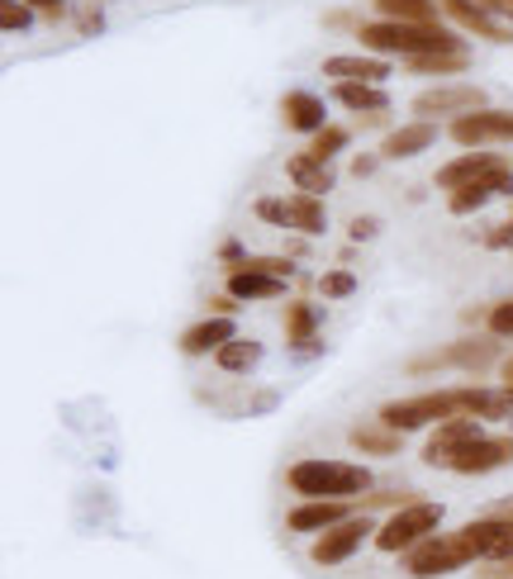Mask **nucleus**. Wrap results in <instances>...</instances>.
Wrapping results in <instances>:
<instances>
[{"mask_svg":"<svg viewBox=\"0 0 513 579\" xmlns=\"http://www.w3.org/2000/svg\"><path fill=\"white\" fill-rule=\"evenodd\" d=\"M476 438H485L476 418H447V423H438V432L428 438L424 460H428V466H442L447 452H456V446H466V442H476Z\"/></svg>","mask_w":513,"mask_h":579,"instance_id":"4468645a","label":"nucleus"},{"mask_svg":"<svg viewBox=\"0 0 513 579\" xmlns=\"http://www.w3.org/2000/svg\"><path fill=\"white\" fill-rule=\"evenodd\" d=\"M352 290H357V275H352V271H328V275H319V295H328V299H347Z\"/></svg>","mask_w":513,"mask_h":579,"instance_id":"2f4dec72","label":"nucleus"},{"mask_svg":"<svg viewBox=\"0 0 513 579\" xmlns=\"http://www.w3.org/2000/svg\"><path fill=\"white\" fill-rule=\"evenodd\" d=\"M338 100L347 110H386V90H376L371 82H338Z\"/></svg>","mask_w":513,"mask_h":579,"instance_id":"c85d7f7f","label":"nucleus"},{"mask_svg":"<svg viewBox=\"0 0 513 579\" xmlns=\"http://www.w3.org/2000/svg\"><path fill=\"white\" fill-rule=\"evenodd\" d=\"M352 243H366V238H376V233H380V223L376 219H352Z\"/></svg>","mask_w":513,"mask_h":579,"instance_id":"e433bc0d","label":"nucleus"},{"mask_svg":"<svg viewBox=\"0 0 513 579\" xmlns=\"http://www.w3.org/2000/svg\"><path fill=\"white\" fill-rule=\"evenodd\" d=\"M285 124H291L295 134H319L323 128V100L309 96V90H291V96H285Z\"/></svg>","mask_w":513,"mask_h":579,"instance_id":"412c9836","label":"nucleus"},{"mask_svg":"<svg viewBox=\"0 0 513 579\" xmlns=\"http://www.w3.org/2000/svg\"><path fill=\"white\" fill-rule=\"evenodd\" d=\"M352 171H357V176H371V171H376V157H371V152H362L357 162H352Z\"/></svg>","mask_w":513,"mask_h":579,"instance_id":"ea45409f","label":"nucleus"},{"mask_svg":"<svg viewBox=\"0 0 513 579\" xmlns=\"http://www.w3.org/2000/svg\"><path fill=\"white\" fill-rule=\"evenodd\" d=\"M366 537H371V518H347V522H338V528L319 532V542L309 546V560L314 565H342L357 546H366Z\"/></svg>","mask_w":513,"mask_h":579,"instance_id":"1a4fd4ad","label":"nucleus"},{"mask_svg":"<svg viewBox=\"0 0 513 579\" xmlns=\"http://www.w3.org/2000/svg\"><path fill=\"white\" fill-rule=\"evenodd\" d=\"M229 342H233L229 319H205V323H195V328L181 333V352H186V357H209V352L229 347Z\"/></svg>","mask_w":513,"mask_h":579,"instance_id":"f3484780","label":"nucleus"},{"mask_svg":"<svg viewBox=\"0 0 513 579\" xmlns=\"http://www.w3.org/2000/svg\"><path fill=\"white\" fill-rule=\"evenodd\" d=\"M243 267H253L261 275H276V281H295V261L291 257H253V261H243Z\"/></svg>","mask_w":513,"mask_h":579,"instance_id":"473e14b6","label":"nucleus"},{"mask_svg":"<svg viewBox=\"0 0 513 579\" xmlns=\"http://www.w3.org/2000/svg\"><path fill=\"white\" fill-rule=\"evenodd\" d=\"M471 546H476V556L480 560H490V565H499V560H513V518H480V522H471V528L462 532Z\"/></svg>","mask_w":513,"mask_h":579,"instance_id":"9b49d317","label":"nucleus"},{"mask_svg":"<svg viewBox=\"0 0 513 579\" xmlns=\"http://www.w3.org/2000/svg\"><path fill=\"white\" fill-rule=\"evenodd\" d=\"M257 219L276 223V229H295V233H323V205L319 195H295V200H257Z\"/></svg>","mask_w":513,"mask_h":579,"instance_id":"0eeeda50","label":"nucleus"},{"mask_svg":"<svg viewBox=\"0 0 513 579\" xmlns=\"http://www.w3.org/2000/svg\"><path fill=\"white\" fill-rule=\"evenodd\" d=\"M499 357V347L490 337H471V342H456V347H447V366H466V371H485Z\"/></svg>","mask_w":513,"mask_h":579,"instance_id":"b1692460","label":"nucleus"},{"mask_svg":"<svg viewBox=\"0 0 513 579\" xmlns=\"http://www.w3.org/2000/svg\"><path fill=\"white\" fill-rule=\"evenodd\" d=\"M499 518H513V498H504V504H499Z\"/></svg>","mask_w":513,"mask_h":579,"instance_id":"79ce46f5","label":"nucleus"},{"mask_svg":"<svg viewBox=\"0 0 513 579\" xmlns=\"http://www.w3.org/2000/svg\"><path fill=\"white\" fill-rule=\"evenodd\" d=\"M29 10H38V15H48V20H62L68 15V0H24Z\"/></svg>","mask_w":513,"mask_h":579,"instance_id":"c9c22d12","label":"nucleus"},{"mask_svg":"<svg viewBox=\"0 0 513 579\" xmlns=\"http://www.w3.org/2000/svg\"><path fill=\"white\" fill-rule=\"evenodd\" d=\"M471 560H480V556H476V546H471L462 532H456V537H424L418 546L404 551V570H410L414 579L452 575V570H462V565H471Z\"/></svg>","mask_w":513,"mask_h":579,"instance_id":"7ed1b4c3","label":"nucleus"},{"mask_svg":"<svg viewBox=\"0 0 513 579\" xmlns=\"http://www.w3.org/2000/svg\"><path fill=\"white\" fill-rule=\"evenodd\" d=\"M442 10L447 15H452L456 24H462V29H471V34H480V38H490V44H509V29L504 24H494L490 20V10L480 5V0H442Z\"/></svg>","mask_w":513,"mask_h":579,"instance_id":"2eb2a0df","label":"nucleus"},{"mask_svg":"<svg viewBox=\"0 0 513 579\" xmlns=\"http://www.w3.org/2000/svg\"><path fill=\"white\" fill-rule=\"evenodd\" d=\"M471 62V52H424V58H410L414 72H462Z\"/></svg>","mask_w":513,"mask_h":579,"instance_id":"c756f323","label":"nucleus"},{"mask_svg":"<svg viewBox=\"0 0 513 579\" xmlns=\"http://www.w3.org/2000/svg\"><path fill=\"white\" fill-rule=\"evenodd\" d=\"M323 72L338 76V82H371V86H380L390 76V62H380V58H328Z\"/></svg>","mask_w":513,"mask_h":579,"instance_id":"6ab92c4d","label":"nucleus"},{"mask_svg":"<svg viewBox=\"0 0 513 579\" xmlns=\"http://www.w3.org/2000/svg\"><path fill=\"white\" fill-rule=\"evenodd\" d=\"M490 333L494 337H513V299H509V305H499V309H490Z\"/></svg>","mask_w":513,"mask_h":579,"instance_id":"f704fd0d","label":"nucleus"},{"mask_svg":"<svg viewBox=\"0 0 513 579\" xmlns=\"http://www.w3.org/2000/svg\"><path fill=\"white\" fill-rule=\"evenodd\" d=\"M456 414L466 418H509L513 414V390H452Z\"/></svg>","mask_w":513,"mask_h":579,"instance_id":"dca6fc26","label":"nucleus"},{"mask_svg":"<svg viewBox=\"0 0 513 579\" xmlns=\"http://www.w3.org/2000/svg\"><path fill=\"white\" fill-rule=\"evenodd\" d=\"M438 522H442V508L438 504H410V508H400L386 522V528L376 532V546L386 551V556H404L410 546H418L424 537H432V528H438Z\"/></svg>","mask_w":513,"mask_h":579,"instance_id":"20e7f679","label":"nucleus"},{"mask_svg":"<svg viewBox=\"0 0 513 579\" xmlns=\"http://www.w3.org/2000/svg\"><path fill=\"white\" fill-rule=\"evenodd\" d=\"M499 171H509V162L499 152H466V157H456V162H447L438 171V186L442 190H462V186H476V181H490L499 176Z\"/></svg>","mask_w":513,"mask_h":579,"instance_id":"9d476101","label":"nucleus"},{"mask_svg":"<svg viewBox=\"0 0 513 579\" xmlns=\"http://www.w3.org/2000/svg\"><path fill=\"white\" fill-rule=\"evenodd\" d=\"M513 460V438H476L456 452L442 456V470H456V476H490V470L509 466Z\"/></svg>","mask_w":513,"mask_h":579,"instance_id":"423d86ee","label":"nucleus"},{"mask_svg":"<svg viewBox=\"0 0 513 579\" xmlns=\"http://www.w3.org/2000/svg\"><path fill=\"white\" fill-rule=\"evenodd\" d=\"M485 10H499V15H509L513 20V0H480Z\"/></svg>","mask_w":513,"mask_h":579,"instance_id":"a19ab883","label":"nucleus"},{"mask_svg":"<svg viewBox=\"0 0 513 579\" xmlns=\"http://www.w3.org/2000/svg\"><path fill=\"white\" fill-rule=\"evenodd\" d=\"M447 418H456V394L452 390L418 394V399L386 404V409H380V423L394 428V432H414V428H428V423H447Z\"/></svg>","mask_w":513,"mask_h":579,"instance_id":"39448f33","label":"nucleus"},{"mask_svg":"<svg viewBox=\"0 0 513 579\" xmlns=\"http://www.w3.org/2000/svg\"><path fill=\"white\" fill-rule=\"evenodd\" d=\"M485 579H513V560H499V565H490V570H485Z\"/></svg>","mask_w":513,"mask_h":579,"instance_id":"58836bf2","label":"nucleus"},{"mask_svg":"<svg viewBox=\"0 0 513 579\" xmlns=\"http://www.w3.org/2000/svg\"><path fill=\"white\" fill-rule=\"evenodd\" d=\"M476 110H490L485 104V90H476V86H447V90H428V96H418V114H476Z\"/></svg>","mask_w":513,"mask_h":579,"instance_id":"f8f14e48","label":"nucleus"},{"mask_svg":"<svg viewBox=\"0 0 513 579\" xmlns=\"http://www.w3.org/2000/svg\"><path fill=\"white\" fill-rule=\"evenodd\" d=\"M29 20H34V10L24 5V0H5V5H0V24H5L10 34H15V29H29Z\"/></svg>","mask_w":513,"mask_h":579,"instance_id":"72a5a7b5","label":"nucleus"},{"mask_svg":"<svg viewBox=\"0 0 513 579\" xmlns=\"http://www.w3.org/2000/svg\"><path fill=\"white\" fill-rule=\"evenodd\" d=\"M380 15L400 20V24H438V5L432 0H376Z\"/></svg>","mask_w":513,"mask_h":579,"instance_id":"a878e982","label":"nucleus"},{"mask_svg":"<svg viewBox=\"0 0 513 579\" xmlns=\"http://www.w3.org/2000/svg\"><path fill=\"white\" fill-rule=\"evenodd\" d=\"M347 148V128H319V134H314V157H319V162H328V157L333 152H342Z\"/></svg>","mask_w":513,"mask_h":579,"instance_id":"7c9ffc66","label":"nucleus"},{"mask_svg":"<svg viewBox=\"0 0 513 579\" xmlns=\"http://www.w3.org/2000/svg\"><path fill=\"white\" fill-rule=\"evenodd\" d=\"M219 257L229 261L233 271H239V267H243V243H223V247H219Z\"/></svg>","mask_w":513,"mask_h":579,"instance_id":"4c0bfd02","label":"nucleus"},{"mask_svg":"<svg viewBox=\"0 0 513 579\" xmlns=\"http://www.w3.org/2000/svg\"><path fill=\"white\" fill-rule=\"evenodd\" d=\"M362 44L376 52H410V58H424V52H466V44L456 34H447L442 24H362Z\"/></svg>","mask_w":513,"mask_h":579,"instance_id":"f257e3e1","label":"nucleus"},{"mask_svg":"<svg viewBox=\"0 0 513 579\" xmlns=\"http://www.w3.org/2000/svg\"><path fill=\"white\" fill-rule=\"evenodd\" d=\"M432 138H438V128H432L428 120H418L410 128H390L386 138V157H414V152H428Z\"/></svg>","mask_w":513,"mask_h":579,"instance_id":"5701e85b","label":"nucleus"},{"mask_svg":"<svg viewBox=\"0 0 513 579\" xmlns=\"http://www.w3.org/2000/svg\"><path fill=\"white\" fill-rule=\"evenodd\" d=\"M291 490L305 498H352L371 490V470L352 466V460H300L291 466Z\"/></svg>","mask_w":513,"mask_h":579,"instance_id":"f03ea898","label":"nucleus"},{"mask_svg":"<svg viewBox=\"0 0 513 579\" xmlns=\"http://www.w3.org/2000/svg\"><path fill=\"white\" fill-rule=\"evenodd\" d=\"M504 190H513V171H499V176H490V181H476V186H462V190H452V214H476V209L490 200V195H504Z\"/></svg>","mask_w":513,"mask_h":579,"instance_id":"a211bd4d","label":"nucleus"},{"mask_svg":"<svg viewBox=\"0 0 513 579\" xmlns=\"http://www.w3.org/2000/svg\"><path fill=\"white\" fill-rule=\"evenodd\" d=\"M504 380H509V390H513V357L504 361Z\"/></svg>","mask_w":513,"mask_h":579,"instance_id":"37998d69","label":"nucleus"},{"mask_svg":"<svg viewBox=\"0 0 513 579\" xmlns=\"http://www.w3.org/2000/svg\"><path fill=\"white\" fill-rule=\"evenodd\" d=\"M229 295L233 299H276V295H285V281L261 275L253 267H239V271H229Z\"/></svg>","mask_w":513,"mask_h":579,"instance_id":"aec40b11","label":"nucleus"},{"mask_svg":"<svg viewBox=\"0 0 513 579\" xmlns=\"http://www.w3.org/2000/svg\"><path fill=\"white\" fill-rule=\"evenodd\" d=\"M314 328H319V313H314L305 299H295V305L285 309V342H291V347H309Z\"/></svg>","mask_w":513,"mask_h":579,"instance_id":"bb28decb","label":"nucleus"},{"mask_svg":"<svg viewBox=\"0 0 513 579\" xmlns=\"http://www.w3.org/2000/svg\"><path fill=\"white\" fill-rule=\"evenodd\" d=\"M352 446H357V452H366V456H394L404 446V432H394V428H357L352 432Z\"/></svg>","mask_w":513,"mask_h":579,"instance_id":"393cba45","label":"nucleus"},{"mask_svg":"<svg viewBox=\"0 0 513 579\" xmlns=\"http://www.w3.org/2000/svg\"><path fill=\"white\" fill-rule=\"evenodd\" d=\"M462 148H485V143H513V110H476L462 114L447 128Z\"/></svg>","mask_w":513,"mask_h":579,"instance_id":"6e6552de","label":"nucleus"},{"mask_svg":"<svg viewBox=\"0 0 513 579\" xmlns=\"http://www.w3.org/2000/svg\"><path fill=\"white\" fill-rule=\"evenodd\" d=\"M347 518H352L347 498H309L305 508L291 513V532H328V528H338V522H347Z\"/></svg>","mask_w":513,"mask_h":579,"instance_id":"ddd939ff","label":"nucleus"},{"mask_svg":"<svg viewBox=\"0 0 513 579\" xmlns=\"http://www.w3.org/2000/svg\"><path fill=\"white\" fill-rule=\"evenodd\" d=\"M215 361L223 366V371L243 375V371H253V366L261 361V347H257V342H243V337H233L229 347H219V352H215Z\"/></svg>","mask_w":513,"mask_h":579,"instance_id":"cd10ccee","label":"nucleus"},{"mask_svg":"<svg viewBox=\"0 0 513 579\" xmlns=\"http://www.w3.org/2000/svg\"><path fill=\"white\" fill-rule=\"evenodd\" d=\"M285 171H291V181H295V186L305 190V195H328V190H333V171H328L314 152L291 157V167H285Z\"/></svg>","mask_w":513,"mask_h":579,"instance_id":"4be33fe9","label":"nucleus"}]
</instances>
